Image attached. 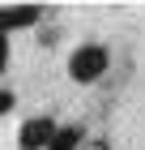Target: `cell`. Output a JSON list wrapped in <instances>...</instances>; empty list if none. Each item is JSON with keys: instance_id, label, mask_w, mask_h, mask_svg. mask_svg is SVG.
<instances>
[{"instance_id": "8992f818", "label": "cell", "mask_w": 145, "mask_h": 150, "mask_svg": "<svg viewBox=\"0 0 145 150\" xmlns=\"http://www.w3.org/2000/svg\"><path fill=\"white\" fill-rule=\"evenodd\" d=\"M9 107H13V90H4V86H0V116L9 112Z\"/></svg>"}, {"instance_id": "277c9868", "label": "cell", "mask_w": 145, "mask_h": 150, "mask_svg": "<svg viewBox=\"0 0 145 150\" xmlns=\"http://www.w3.org/2000/svg\"><path fill=\"white\" fill-rule=\"evenodd\" d=\"M47 150H81V129H56Z\"/></svg>"}, {"instance_id": "52a82bcc", "label": "cell", "mask_w": 145, "mask_h": 150, "mask_svg": "<svg viewBox=\"0 0 145 150\" xmlns=\"http://www.w3.org/2000/svg\"><path fill=\"white\" fill-rule=\"evenodd\" d=\"M90 150H107V146H90Z\"/></svg>"}, {"instance_id": "3957f363", "label": "cell", "mask_w": 145, "mask_h": 150, "mask_svg": "<svg viewBox=\"0 0 145 150\" xmlns=\"http://www.w3.org/2000/svg\"><path fill=\"white\" fill-rule=\"evenodd\" d=\"M43 17L39 4H9V9H0V35H9V30H26Z\"/></svg>"}, {"instance_id": "5b68a950", "label": "cell", "mask_w": 145, "mask_h": 150, "mask_svg": "<svg viewBox=\"0 0 145 150\" xmlns=\"http://www.w3.org/2000/svg\"><path fill=\"white\" fill-rule=\"evenodd\" d=\"M4 64H9V35H0V73H4Z\"/></svg>"}, {"instance_id": "7a4b0ae2", "label": "cell", "mask_w": 145, "mask_h": 150, "mask_svg": "<svg viewBox=\"0 0 145 150\" xmlns=\"http://www.w3.org/2000/svg\"><path fill=\"white\" fill-rule=\"evenodd\" d=\"M51 137H56V125L47 116H34V120L22 125V150H47Z\"/></svg>"}, {"instance_id": "6da1fadb", "label": "cell", "mask_w": 145, "mask_h": 150, "mask_svg": "<svg viewBox=\"0 0 145 150\" xmlns=\"http://www.w3.org/2000/svg\"><path fill=\"white\" fill-rule=\"evenodd\" d=\"M102 73H107V52L98 43H85L73 52V60H68V77L73 81H98Z\"/></svg>"}]
</instances>
